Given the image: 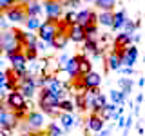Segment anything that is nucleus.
Returning a JSON list of instances; mask_svg holds the SVG:
<instances>
[{
	"instance_id": "nucleus-1",
	"label": "nucleus",
	"mask_w": 145,
	"mask_h": 136,
	"mask_svg": "<svg viewBox=\"0 0 145 136\" xmlns=\"http://www.w3.org/2000/svg\"><path fill=\"white\" fill-rule=\"evenodd\" d=\"M58 103H60V96L58 94L51 93L47 89H40L38 93V107L42 109L44 114L49 116H60V109H58Z\"/></svg>"
},
{
	"instance_id": "nucleus-2",
	"label": "nucleus",
	"mask_w": 145,
	"mask_h": 136,
	"mask_svg": "<svg viewBox=\"0 0 145 136\" xmlns=\"http://www.w3.org/2000/svg\"><path fill=\"white\" fill-rule=\"evenodd\" d=\"M25 124H24V129L31 131V133H42L45 129V114L44 112H38V111H31L29 114L25 116Z\"/></svg>"
},
{
	"instance_id": "nucleus-3",
	"label": "nucleus",
	"mask_w": 145,
	"mask_h": 136,
	"mask_svg": "<svg viewBox=\"0 0 145 136\" xmlns=\"http://www.w3.org/2000/svg\"><path fill=\"white\" fill-rule=\"evenodd\" d=\"M2 40H4V54H6L7 58L11 56V54H15V53L24 51V45L16 40V35H15V31H13V29L4 31Z\"/></svg>"
},
{
	"instance_id": "nucleus-4",
	"label": "nucleus",
	"mask_w": 145,
	"mask_h": 136,
	"mask_svg": "<svg viewBox=\"0 0 145 136\" xmlns=\"http://www.w3.org/2000/svg\"><path fill=\"white\" fill-rule=\"evenodd\" d=\"M4 16H6V20H7V22H11V24H24V22L27 20L24 4L15 2L13 6H9L6 11H4Z\"/></svg>"
},
{
	"instance_id": "nucleus-5",
	"label": "nucleus",
	"mask_w": 145,
	"mask_h": 136,
	"mask_svg": "<svg viewBox=\"0 0 145 136\" xmlns=\"http://www.w3.org/2000/svg\"><path fill=\"white\" fill-rule=\"evenodd\" d=\"M36 89H38L36 87V76L31 75V73H25V76L20 78V82H18V91H20L25 98H33Z\"/></svg>"
},
{
	"instance_id": "nucleus-6",
	"label": "nucleus",
	"mask_w": 145,
	"mask_h": 136,
	"mask_svg": "<svg viewBox=\"0 0 145 136\" xmlns=\"http://www.w3.org/2000/svg\"><path fill=\"white\" fill-rule=\"evenodd\" d=\"M36 35H38V40H42L51 47V40L56 35V20H44L40 29L36 31Z\"/></svg>"
},
{
	"instance_id": "nucleus-7",
	"label": "nucleus",
	"mask_w": 145,
	"mask_h": 136,
	"mask_svg": "<svg viewBox=\"0 0 145 136\" xmlns=\"http://www.w3.org/2000/svg\"><path fill=\"white\" fill-rule=\"evenodd\" d=\"M25 102H27V98L16 89V91H11V93H7L6 102H4V103H6V107H7L11 112H15V111H20V109H24Z\"/></svg>"
},
{
	"instance_id": "nucleus-8",
	"label": "nucleus",
	"mask_w": 145,
	"mask_h": 136,
	"mask_svg": "<svg viewBox=\"0 0 145 136\" xmlns=\"http://www.w3.org/2000/svg\"><path fill=\"white\" fill-rule=\"evenodd\" d=\"M116 53L120 56V63L123 67H133L136 63V60H138V49H136V45H129V47L120 49Z\"/></svg>"
},
{
	"instance_id": "nucleus-9",
	"label": "nucleus",
	"mask_w": 145,
	"mask_h": 136,
	"mask_svg": "<svg viewBox=\"0 0 145 136\" xmlns=\"http://www.w3.org/2000/svg\"><path fill=\"white\" fill-rule=\"evenodd\" d=\"M42 7H44V13L47 16V20H58V18H62L63 7L58 0H45L42 4Z\"/></svg>"
},
{
	"instance_id": "nucleus-10",
	"label": "nucleus",
	"mask_w": 145,
	"mask_h": 136,
	"mask_svg": "<svg viewBox=\"0 0 145 136\" xmlns=\"http://www.w3.org/2000/svg\"><path fill=\"white\" fill-rule=\"evenodd\" d=\"M82 85H84V91L100 89V85H102V75H100V73H94V71L87 73L85 76H82Z\"/></svg>"
},
{
	"instance_id": "nucleus-11",
	"label": "nucleus",
	"mask_w": 145,
	"mask_h": 136,
	"mask_svg": "<svg viewBox=\"0 0 145 136\" xmlns=\"http://www.w3.org/2000/svg\"><path fill=\"white\" fill-rule=\"evenodd\" d=\"M76 24H80L82 27L89 26V24H98V15H96V9H82L78 11V18H76Z\"/></svg>"
},
{
	"instance_id": "nucleus-12",
	"label": "nucleus",
	"mask_w": 145,
	"mask_h": 136,
	"mask_svg": "<svg viewBox=\"0 0 145 136\" xmlns=\"http://www.w3.org/2000/svg\"><path fill=\"white\" fill-rule=\"evenodd\" d=\"M103 125H105V120H103L102 116L94 114V112H91V114L87 116V120H85V127H87V131L93 133V134L100 133V131L103 129Z\"/></svg>"
},
{
	"instance_id": "nucleus-13",
	"label": "nucleus",
	"mask_w": 145,
	"mask_h": 136,
	"mask_svg": "<svg viewBox=\"0 0 145 136\" xmlns=\"http://www.w3.org/2000/svg\"><path fill=\"white\" fill-rule=\"evenodd\" d=\"M9 63H11V69H15V71H22V73H27V58H25V54L24 53H15V54H11V56L7 58Z\"/></svg>"
},
{
	"instance_id": "nucleus-14",
	"label": "nucleus",
	"mask_w": 145,
	"mask_h": 136,
	"mask_svg": "<svg viewBox=\"0 0 145 136\" xmlns=\"http://www.w3.org/2000/svg\"><path fill=\"white\" fill-rule=\"evenodd\" d=\"M129 45H133V35H127L123 31H120V33L114 36V40H112V49H114V51L125 49V47H129Z\"/></svg>"
},
{
	"instance_id": "nucleus-15",
	"label": "nucleus",
	"mask_w": 145,
	"mask_h": 136,
	"mask_svg": "<svg viewBox=\"0 0 145 136\" xmlns=\"http://www.w3.org/2000/svg\"><path fill=\"white\" fill-rule=\"evenodd\" d=\"M67 36H69V42H74V44H82L85 40V35H84V27L80 24H74L67 29Z\"/></svg>"
},
{
	"instance_id": "nucleus-16",
	"label": "nucleus",
	"mask_w": 145,
	"mask_h": 136,
	"mask_svg": "<svg viewBox=\"0 0 145 136\" xmlns=\"http://www.w3.org/2000/svg\"><path fill=\"white\" fill-rule=\"evenodd\" d=\"M58 120H60V127H62L63 131H69L74 125H78V120L72 116V112H60Z\"/></svg>"
},
{
	"instance_id": "nucleus-17",
	"label": "nucleus",
	"mask_w": 145,
	"mask_h": 136,
	"mask_svg": "<svg viewBox=\"0 0 145 136\" xmlns=\"http://www.w3.org/2000/svg\"><path fill=\"white\" fill-rule=\"evenodd\" d=\"M78 58H80V54L71 56L69 60H67L65 67H63V69L67 71V75L71 76V80H72V78H78V76H80V73H78Z\"/></svg>"
},
{
	"instance_id": "nucleus-18",
	"label": "nucleus",
	"mask_w": 145,
	"mask_h": 136,
	"mask_svg": "<svg viewBox=\"0 0 145 136\" xmlns=\"http://www.w3.org/2000/svg\"><path fill=\"white\" fill-rule=\"evenodd\" d=\"M67 44H69V36H67V33H58L56 31V35H54L53 40H51V47L62 51V49L67 47Z\"/></svg>"
},
{
	"instance_id": "nucleus-19",
	"label": "nucleus",
	"mask_w": 145,
	"mask_h": 136,
	"mask_svg": "<svg viewBox=\"0 0 145 136\" xmlns=\"http://www.w3.org/2000/svg\"><path fill=\"white\" fill-rule=\"evenodd\" d=\"M24 7H25V15L27 16H40V13L44 11L42 4H40L38 0H29V2L24 4Z\"/></svg>"
},
{
	"instance_id": "nucleus-20",
	"label": "nucleus",
	"mask_w": 145,
	"mask_h": 136,
	"mask_svg": "<svg viewBox=\"0 0 145 136\" xmlns=\"http://www.w3.org/2000/svg\"><path fill=\"white\" fill-rule=\"evenodd\" d=\"M125 20H127V13L123 11V9L112 11V29H114V31H121Z\"/></svg>"
},
{
	"instance_id": "nucleus-21",
	"label": "nucleus",
	"mask_w": 145,
	"mask_h": 136,
	"mask_svg": "<svg viewBox=\"0 0 145 136\" xmlns=\"http://www.w3.org/2000/svg\"><path fill=\"white\" fill-rule=\"evenodd\" d=\"M105 65H107V69L109 71H118L121 67V63H120V56H118V53L112 49L111 53L105 56Z\"/></svg>"
},
{
	"instance_id": "nucleus-22",
	"label": "nucleus",
	"mask_w": 145,
	"mask_h": 136,
	"mask_svg": "<svg viewBox=\"0 0 145 136\" xmlns=\"http://www.w3.org/2000/svg\"><path fill=\"white\" fill-rule=\"evenodd\" d=\"M36 44H38V35L33 33V31H25L24 35V49H36Z\"/></svg>"
},
{
	"instance_id": "nucleus-23",
	"label": "nucleus",
	"mask_w": 145,
	"mask_h": 136,
	"mask_svg": "<svg viewBox=\"0 0 145 136\" xmlns=\"http://www.w3.org/2000/svg\"><path fill=\"white\" fill-rule=\"evenodd\" d=\"M91 71H93V63H91V60L87 56H82L80 54V58H78V73H80V76H85Z\"/></svg>"
},
{
	"instance_id": "nucleus-24",
	"label": "nucleus",
	"mask_w": 145,
	"mask_h": 136,
	"mask_svg": "<svg viewBox=\"0 0 145 136\" xmlns=\"http://www.w3.org/2000/svg\"><path fill=\"white\" fill-rule=\"evenodd\" d=\"M93 4L98 11H114L116 0H94Z\"/></svg>"
},
{
	"instance_id": "nucleus-25",
	"label": "nucleus",
	"mask_w": 145,
	"mask_h": 136,
	"mask_svg": "<svg viewBox=\"0 0 145 136\" xmlns=\"http://www.w3.org/2000/svg\"><path fill=\"white\" fill-rule=\"evenodd\" d=\"M98 26L112 27V11H100L98 13Z\"/></svg>"
},
{
	"instance_id": "nucleus-26",
	"label": "nucleus",
	"mask_w": 145,
	"mask_h": 136,
	"mask_svg": "<svg viewBox=\"0 0 145 136\" xmlns=\"http://www.w3.org/2000/svg\"><path fill=\"white\" fill-rule=\"evenodd\" d=\"M24 26H25L27 31L36 33V31L40 29V26H42V20H40V16H27V20L24 22Z\"/></svg>"
},
{
	"instance_id": "nucleus-27",
	"label": "nucleus",
	"mask_w": 145,
	"mask_h": 136,
	"mask_svg": "<svg viewBox=\"0 0 145 136\" xmlns=\"http://www.w3.org/2000/svg\"><path fill=\"white\" fill-rule=\"evenodd\" d=\"M84 35H85V38L87 40H98V24H89V26H85L84 27Z\"/></svg>"
},
{
	"instance_id": "nucleus-28",
	"label": "nucleus",
	"mask_w": 145,
	"mask_h": 136,
	"mask_svg": "<svg viewBox=\"0 0 145 136\" xmlns=\"http://www.w3.org/2000/svg\"><path fill=\"white\" fill-rule=\"evenodd\" d=\"M58 109H60V112H72V111H74V102H72V100L71 98H62L60 100V103H58Z\"/></svg>"
},
{
	"instance_id": "nucleus-29",
	"label": "nucleus",
	"mask_w": 145,
	"mask_h": 136,
	"mask_svg": "<svg viewBox=\"0 0 145 136\" xmlns=\"http://www.w3.org/2000/svg\"><path fill=\"white\" fill-rule=\"evenodd\" d=\"M138 27H140V20H129V18H127L125 24H123V27H121V31H123V33H127V35H134Z\"/></svg>"
},
{
	"instance_id": "nucleus-30",
	"label": "nucleus",
	"mask_w": 145,
	"mask_h": 136,
	"mask_svg": "<svg viewBox=\"0 0 145 136\" xmlns=\"http://www.w3.org/2000/svg\"><path fill=\"white\" fill-rule=\"evenodd\" d=\"M120 91L125 94V96H129V93H131V89H133V80L129 78V76H123V78H120Z\"/></svg>"
},
{
	"instance_id": "nucleus-31",
	"label": "nucleus",
	"mask_w": 145,
	"mask_h": 136,
	"mask_svg": "<svg viewBox=\"0 0 145 136\" xmlns=\"http://www.w3.org/2000/svg\"><path fill=\"white\" fill-rule=\"evenodd\" d=\"M125 100H127V96H125L123 93H121V91H118V89L111 91V103H116V105H123Z\"/></svg>"
},
{
	"instance_id": "nucleus-32",
	"label": "nucleus",
	"mask_w": 145,
	"mask_h": 136,
	"mask_svg": "<svg viewBox=\"0 0 145 136\" xmlns=\"http://www.w3.org/2000/svg\"><path fill=\"white\" fill-rule=\"evenodd\" d=\"M74 107L80 109L82 112L85 111V91H82V93H74Z\"/></svg>"
},
{
	"instance_id": "nucleus-33",
	"label": "nucleus",
	"mask_w": 145,
	"mask_h": 136,
	"mask_svg": "<svg viewBox=\"0 0 145 136\" xmlns=\"http://www.w3.org/2000/svg\"><path fill=\"white\" fill-rule=\"evenodd\" d=\"M62 133H63V129L56 122H51V124L47 125V136H62Z\"/></svg>"
},
{
	"instance_id": "nucleus-34",
	"label": "nucleus",
	"mask_w": 145,
	"mask_h": 136,
	"mask_svg": "<svg viewBox=\"0 0 145 136\" xmlns=\"http://www.w3.org/2000/svg\"><path fill=\"white\" fill-rule=\"evenodd\" d=\"M76 18H78V11H67L65 15L62 16V20L67 24V27H71V26L76 24Z\"/></svg>"
},
{
	"instance_id": "nucleus-35",
	"label": "nucleus",
	"mask_w": 145,
	"mask_h": 136,
	"mask_svg": "<svg viewBox=\"0 0 145 136\" xmlns=\"http://www.w3.org/2000/svg\"><path fill=\"white\" fill-rule=\"evenodd\" d=\"M80 2H82V0H63L62 7H65V9L69 7V11H74V9L80 6Z\"/></svg>"
},
{
	"instance_id": "nucleus-36",
	"label": "nucleus",
	"mask_w": 145,
	"mask_h": 136,
	"mask_svg": "<svg viewBox=\"0 0 145 136\" xmlns=\"http://www.w3.org/2000/svg\"><path fill=\"white\" fill-rule=\"evenodd\" d=\"M13 4H15V2H11V0H0V11L4 13L9 6H13Z\"/></svg>"
},
{
	"instance_id": "nucleus-37",
	"label": "nucleus",
	"mask_w": 145,
	"mask_h": 136,
	"mask_svg": "<svg viewBox=\"0 0 145 136\" xmlns=\"http://www.w3.org/2000/svg\"><path fill=\"white\" fill-rule=\"evenodd\" d=\"M118 71H121V75H123V76H131V75H133V67H123V65H121Z\"/></svg>"
},
{
	"instance_id": "nucleus-38",
	"label": "nucleus",
	"mask_w": 145,
	"mask_h": 136,
	"mask_svg": "<svg viewBox=\"0 0 145 136\" xmlns=\"http://www.w3.org/2000/svg\"><path fill=\"white\" fill-rule=\"evenodd\" d=\"M6 82H7L6 71H0V87H4V85H6Z\"/></svg>"
},
{
	"instance_id": "nucleus-39",
	"label": "nucleus",
	"mask_w": 145,
	"mask_h": 136,
	"mask_svg": "<svg viewBox=\"0 0 145 136\" xmlns=\"http://www.w3.org/2000/svg\"><path fill=\"white\" fill-rule=\"evenodd\" d=\"M6 96H7L6 89H4V87H0V103H4V102H6Z\"/></svg>"
},
{
	"instance_id": "nucleus-40",
	"label": "nucleus",
	"mask_w": 145,
	"mask_h": 136,
	"mask_svg": "<svg viewBox=\"0 0 145 136\" xmlns=\"http://www.w3.org/2000/svg\"><path fill=\"white\" fill-rule=\"evenodd\" d=\"M2 35H4V31H0V53H4V40H2Z\"/></svg>"
},
{
	"instance_id": "nucleus-41",
	"label": "nucleus",
	"mask_w": 145,
	"mask_h": 136,
	"mask_svg": "<svg viewBox=\"0 0 145 136\" xmlns=\"http://www.w3.org/2000/svg\"><path fill=\"white\" fill-rule=\"evenodd\" d=\"M118 127H125V118H118Z\"/></svg>"
},
{
	"instance_id": "nucleus-42",
	"label": "nucleus",
	"mask_w": 145,
	"mask_h": 136,
	"mask_svg": "<svg viewBox=\"0 0 145 136\" xmlns=\"http://www.w3.org/2000/svg\"><path fill=\"white\" fill-rule=\"evenodd\" d=\"M143 102V94H138V96H136V103H142Z\"/></svg>"
},
{
	"instance_id": "nucleus-43",
	"label": "nucleus",
	"mask_w": 145,
	"mask_h": 136,
	"mask_svg": "<svg viewBox=\"0 0 145 136\" xmlns=\"http://www.w3.org/2000/svg\"><path fill=\"white\" fill-rule=\"evenodd\" d=\"M94 136H102V133H96V134H94Z\"/></svg>"
},
{
	"instance_id": "nucleus-44",
	"label": "nucleus",
	"mask_w": 145,
	"mask_h": 136,
	"mask_svg": "<svg viewBox=\"0 0 145 136\" xmlns=\"http://www.w3.org/2000/svg\"><path fill=\"white\" fill-rule=\"evenodd\" d=\"M85 2H94V0H85Z\"/></svg>"
},
{
	"instance_id": "nucleus-45",
	"label": "nucleus",
	"mask_w": 145,
	"mask_h": 136,
	"mask_svg": "<svg viewBox=\"0 0 145 136\" xmlns=\"http://www.w3.org/2000/svg\"><path fill=\"white\" fill-rule=\"evenodd\" d=\"M58 2H60V4H62V2H63V0H58Z\"/></svg>"
}]
</instances>
